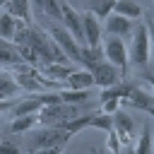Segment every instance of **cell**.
<instances>
[{
	"mask_svg": "<svg viewBox=\"0 0 154 154\" xmlns=\"http://www.w3.org/2000/svg\"><path fill=\"white\" fill-rule=\"evenodd\" d=\"M70 132L65 128H58V125H41V128H34V135H31V152L36 149H46V147H65L70 142Z\"/></svg>",
	"mask_w": 154,
	"mask_h": 154,
	"instance_id": "6da1fadb",
	"label": "cell"
},
{
	"mask_svg": "<svg viewBox=\"0 0 154 154\" xmlns=\"http://www.w3.org/2000/svg\"><path fill=\"white\" fill-rule=\"evenodd\" d=\"M38 125H63V123H67L70 118H75V116H79L77 113V108H75V103H63V101H58V103H48V106H43L38 113Z\"/></svg>",
	"mask_w": 154,
	"mask_h": 154,
	"instance_id": "7a4b0ae2",
	"label": "cell"
},
{
	"mask_svg": "<svg viewBox=\"0 0 154 154\" xmlns=\"http://www.w3.org/2000/svg\"><path fill=\"white\" fill-rule=\"evenodd\" d=\"M128 89H130L128 82H116V84H111V87H103V89H101V96H99V111L113 116V113L120 108V103L125 101Z\"/></svg>",
	"mask_w": 154,
	"mask_h": 154,
	"instance_id": "3957f363",
	"label": "cell"
},
{
	"mask_svg": "<svg viewBox=\"0 0 154 154\" xmlns=\"http://www.w3.org/2000/svg\"><path fill=\"white\" fill-rule=\"evenodd\" d=\"M103 58H106L108 63H113V65L120 70V75L125 77L128 65H130V53H128V46H125L123 38L108 36V38L103 41Z\"/></svg>",
	"mask_w": 154,
	"mask_h": 154,
	"instance_id": "277c9868",
	"label": "cell"
},
{
	"mask_svg": "<svg viewBox=\"0 0 154 154\" xmlns=\"http://www.w3.org/2000/svg\"><path fill=\"white\" fill-rule=\"evenodd\" d=\"M113 132L118 135V140H120L123 147H132L135 135H137V123H135V118H132L128 111L118 108V111L113 113Z\"/></svg>",
	"mask_w": 154,
	"mask_h": 154,
	"instance_id": "5b68a950",
	"label": "cell"
},
{
	"mask_svg": "<svg viewBox=\"0 0 154 154\" xmlns=\"http://www.w3.org/2000/svg\"><path fill=\"white\" fill-rule=\"evenodd\" d=\"M149 48H152V43H149V31H147V24H140L137 26V31H135V36H132V48L128 51L130 53V63H135V65H147L149 63Z\"/></svg>",
	"mask_w": 154,
	"mask_h": 154,
	"instance_id": "8992f818",
	"label": "cell"
},
{
	"mask_svg": "<svg viewBox=\"0 0 154 154\" xmlns=\"http://www.w3.org/2000/svg\"><path fill=\"white\" fill-rule=\"evenodd\" d=\"M60 12H63V24L65 29L72 34V38L79 43V46H87V38H84V26H82V14L67 2V0H60Z\"/></svg>",
	"mask_w": 154,
	"mask_h": 154,
	"instance_id": "52a82bcc",
	"label": "cell"
},
{
	"mask_svg": "<svg viewBox=\"0 0 154 154\" xmlns=\"http://www.w3.org/2000/svg\"><path fill=\"white\" fill-rule=\"evenodd\" d=\"M48 34H51V38L63 48V53L72 60V63H79L82 60V46L72 38V34L67 31V29H60V26H51L48 29Z\"/></svg>",
	"mask_w": 154,
	"mask_h": 154,
	"instance_id": "ba28073f",
	"label": "cell"
},
{
	"mask_svg": "<svg viewBox=\"0 0 154 154\" xmlns=\"http://www.w3.org/2000/svg\"><path fill=\"white\" fill-rule=\"evenodd\" d=\"M91 75H94V87H111V84H116V82H120V70L113 65V63H108L106 58L101 60V63H96L94 67H91Z\"/></svg>",
	"mask_w": 154,
	"mask_h": 154,
	"instance_id": "9c48e42d",
	"label": "cell"
},
{
	"mask_svg": "<svg viewBox=\"0 0 154 154\" xmlns=\"http://www.w3.org/2000/svg\"><path fill=\"white\" fill-rule=\"evenodd\" d=\"M106 31H108V36L125 38V36H130V34H132V19H128V17H120V14L111 12V14L106 17Z\"/></svg>",
	"mask_w": 154,
	"mask_h": 154,
	"instance_id": "30bf717a",
	"label": "cell"
},
{
	"mask_svg": "<svg viewBox=\"0 0 154 154\" xmlns=\"http://www.w3.org/2000/svg\"><path fill=\"white\" fill-rule=\"evenodd\" d=\"M82 26H84L87 46H99V41H101V22H99V17L87 10L82 14Z\"/></svg>",
	"mask_w": 154,
	"mask_h": 154,
	"instance_id": "8fae6325",
	"label": "cell"
},
{
	"mask_svg": "<svg viewBox=\"0 0 154 154\" xmlns=\"http://www.w3.org/2000/svg\"><path fill=\"white\" fill-rule=\"evenodd\" d=\"M65 87L67 89H91L94 87V75L91 70L87 67H75L70 72V77L65 79Z\"/></svg>",
	"mask_w": 154,
	"mask_h": 154,
	"instance_id": "7c38bea8",
	"label": "cell"
},
{
	"mask_svg": "<svg viewBox=\"0 0 154 154\" xmlns=\"http://www.w3.org/2000/svg\"><path fill=\"white\" fill-rule=\"evenodd\" d=\"M17 63H22V55H19L17 46H14L12 41L0 38V67L10 70V67H12V65H17Z\"/></svg>",
	"mask_w": 154,
	"mask_h": 154,
	"instance_id": "4fadbf2b",
	"label": "cell"
},
{
	"mask_svg": "<svg viewBox=\"0 0 154 154\" xmlns=\"http://www.w3.org/2000/svg\"><path fill=\"white\" fill-rule=\"evenodd\" d=\"M38 70H41L46 77L55 79V82H65V79L70 77V72L75 70V65H63V63H43Z\"/></svg>",
	"mask_w": 154,
	"mask_h": 154,
	"instance_id": "5bb4252c",
	"label": "cell"
},
{
	"mask_svg": "<svg viewBox=\"0 0 154 154\" xmlns=\"http://www.w3.org/2000/svg\"><path fill=\"white\" fill-rule=\"evenodd\" d=\"M113 12L120 14V17H128V19H140L142 17V5L137 0H116Z\"/></svg>",
	"mask_w": 154,
	"mask_h": 154,
	"instance_id": "9a60e30c",
	"label": "cell"
},
{
	"mask_svg": "<svg viewBox=\"0 0 154 154\" xmlns=\"http://www.w3.org/2000/svg\"><path fill=\"white\" fill-rule=\"evenodd\" d=\"M19 17H14L12 12H0V38H5V41H12L14 38V31H17V26H19Z\"/></svg>",
	"mask_w": 154,
	"mask_h": 154,
	"instance_id": "2e32d148",
	"label": "cell"
},
{
	"mask_svg": "<svg viewBox=\"0 0 154 154\" xmlns=\"http://www.w3.org/2000/svg\"><path fill=\"white\" fill-rule=\"evenodd\" d=\"M34 128H38V116L36 113H31V116H17V118H12V123H10V130L14 132V135H24V132H31Z\"/></svg>",
	"mask_w": 154,
	"mask_h": 154,
	"instance_id": "e0dca14e",
	"label": "cell"
},
{
	"mask_svg": "<svg viewBox=\"0 0 154 154\" xmlns=\"http://www.w3.org/2000/svg\"><path fill=\"white\" fill-rule=\"evenodd\" d=\"M17 91H19V84H17L14 75L2 67V70H0V99H10V96H14Z\"/></svg>",
	"mask_w": 154,
	"mask_h": 154,
	"instance_id": "ac0fdd59",
	"label": "cell"
},
{
	"mask_svg": "<svg viewBox=\"0 0 154 154\" xmlns=\"http://www.w3.org/2000/svg\"><path fill=\"white\" fill-rule=\"evenodd\" d=\"M132 152L135 154H152V128L149 125H144L142 132H140V137H135Z\"/></svg>",
	"mask_w": 154,
	"mask_h": 154,
	"instance_id": "d6986e66",
	"label": "cell"
},
{
	"mask_svg": "<svg viewBox=\"0 0 154 154\" xmlns=\"http://www.w3.org/2000/svg\"><path fill=\"white\" fill-rule=\"evenodd\" d=\"M58 94H60V101H63V103H75V106L89 99V89H67V87H65V89H60Z\"/></svg>",
	"mask_w": 154,
	"mask_h": 154,
	"instance_id": "ffe728a7",
	"label": "cell"
},
{
	"mask_svg": "<svg viewBox=\"0 0 154 154\" xmlns=\"http://www.w3.org/2000/svg\"><path fill=\"white\" fill-rule=\"evenodd\" d=\"M89 120H91V113H82V116H75V118H70V120H67V123H63L60 128H65L70 135H77L79 130L89 128Z\"/></svg>",
	"mask_w": 154,
	"mask_h": 154,
	"instance_id": "44dd1931",
	"label": "cell"
},
{
	"mask_svg": "<svg viewBox=\"0 0 154 154\" xmlns=\"http://www.w3.org/2000/svg\"><path fill=\"white\" fill-rule=\"evenodd\" d=\"M89 128H99V130H103L106 135L108 132H113V116H108V113H91V120H89Z\"/></svg>",
	"mask_w": 154,
	"mask_h": 154,
	"instance_id": "7402d4cb",
	"label": "cell"
},
{
	"mask_svg": "<svg viewBox=\"0 0 154 154\" xmlns=\"http://www.w3.org/2000/svg\"><path fill=\"white\" fill-rule=\"evenodd\" d=\"M113 5H116V0H91L89 12H94L99 19H106V17L113 12Z\"/></svg>",
	"mask_w": 154,
	"mask_h": 154,
	"instance_id": "603a6c76",
	"label": "cell"
},
{
	"mask_svg": "<svg viewBox=\"0 0 154 154\" xmlns=\"http://www.w3.org/2000/svg\"><path fill=\"white\" fill-rule=\"evenodd\" d=\"M41 12L51 19H63V12H60V0H43L41 2Z\"/></svg>",
	"mask_w": 154,
	"mask_h": 154,
	"instance_id": "cb8c5ba5",
	"label": "cell"
},
{
	"mask_svg": "<svg viewBox=\"0 0 154 154\" xmlns=\"http://www.w3.org/2000/svg\"><path fill=\"white\" fill-rule=\"evenodd\" d=\"M0 154H22V149L14 144V142H0Z\"/></svg>",
	"mask_w": 154,
	"mask_h": 154,
	"instance_id": "d4e9b609",
	"label": "cell"
},
{
	"mask_svg": "<svg viewBox=\"0 0 154 154\" xmlns=\"http://www.w3.org/2000/svg\"><path fill=\"white\" fill-rule=\"evenodd\" d=\"M106 144H108V149H111V152H113V154H118V149H120V147H123V144H120V140H118V135H116V132H108V142H106Z\"/></svg>",
	"mask_w": 154,
	"mask_h": 154,
	"instance_id": "484cf974",
	"label": "cell"
},
{
	"mask_svg": "<svg viewBox=\"0 0 154 154\" xmlns=\"http://www.w3.org/2000/svg\"><path fill=\"white\" fill-rule=\"evenodd\" d=\"M34 154H63V147H46V149H36Z\"/></svg>",
	"mask_w": 154,
	"mask_h": 154,
	"instance_id": "4316f807",
	"label": "cell"
},
{
	"mask_svg": "<svg viewBox=\"0 0 154 154\" xmlns=\"http://www.w3.org/2000/svg\"><path fill=\"white\" fill-rule=\"evenodd\" d=\"M144 24H147V31H149V43L154 46V22H152V19H147Z\"/></svg>",
	"mask_w": 154,
	"mask_h": 154,
	"instance_id": "83f0119b",
	"label": "cell"
},
{
	"mask_svg": "<svg viewBox=\"0 0 154 154\" xmlns=\"http://www.w3.org/2000/svg\"><path fill=\"white\" fill-rule=\"evenodd\" d=\"M91 154H103V152L101 149H91Z\"/></svg>",
	"mask_w": 154,
	"mask_h": 154,
	"instance_id": "f1b7e54d",
	"label": "cell"
},
{
	"mask_svg": "<svg viewBox=\"0 0 154 154\" xmlns=\"http://www.w3.org/2000/svg\"><path fill=\"white\" fill-rule=\"evenodd\" d=\"M5 5H7V0H0V7H5Z\"/></svg>",
	"mask_w": 154,
	"mask_h": 154,
	"instance_id": "f546056e",
	"label": "cell"
},
{
	"mask_svg": "<svg viewBox=\"0 0 154 154\" xmlns=\"http://www.w3.org/2000/svg\"><path fill=\"white\" fill-rule=\"evenodd\" d=\"M128 154H135V152H132V147H130V152H128Z\"/></svg>",
	"mask_w": 154,
	"mask_h": 154,
	"instance_id": "4dcf8cb0",
	"label": "cell"
},
{
	"mask_svg": "<svg viewBox=\"0 0 154 154\" xmlns=\"http://www.w3.org/2000/svg\"><path fill=\"white\" fill-rule=\"evenodd\" d=\"M0 128H2V118H0Z\"/></svg>",
	"mask_w": 154,
	"mask_h": 154,
	"instance_id": "1f68e13d",
	"label": "cell"
},
{
	"mask_svg": "<svg viewBox=\"0 0 154 154\" xmlns=\"http://www.w3.org/2000/svg\"><path fill=\"white\" fill-rule=\"evenodd\" d=\"M31 154H34V152H31Z\"/></svg>",
	"mask_w": 154,
	"mask_h": 154,
	"instance_id": "d6a6232c",
	"label": "cell"
}]
</instances>
